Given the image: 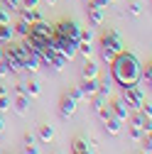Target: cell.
I'll use <instances>...</instances> for the list:
<instances>
[{
	"instance_id": "6da1fadb",
	"label": "cell",
	"mask_w": 152,
	"mask_h": 154,
	"mask_svg": "<svg viewBox=\"0 0 152 154\" xmlns=\"http://www.w3.org/2000/svg\"><path fill=\"white\" fill-rule=\"evenodd\" d=\"M140 76H142V61L132 51L123 49V51H118L116 56H113V61H110V79L120 88L140 83Z\"/></svg>"
},
{
	"instance_id": "7a4b0ae2",
	"label": "cell",
	"mask_w": 152,
	"mask_h": 154,
	"mask_svg": "<svg viewBox=\"0 0 152 154\" xmlns=\"http://www.w3.org/2000/svg\"><path fill=\"white\" fill-rule=\"evenodd\" d=\"M120 100L128 105V110H130V112H138V110L142 108V103H145V88H142V83L125 86V88H123V98H120Z\"/></svg>"
},
{
	"instance_id": "3957f363",
	"label": "cell",
	"mask_w": 152,
	"mask_h": 154,
	"mask_svg": "<svg viewBox=\"0 0 152 154\" xmlns=\"http://www.w3.org/2000/svg\"><path fill=\"white\" fill-rule=\"evenodd\" d=\"M54 32L66 37V39H71V42H79V37H81V27L74 20H62L59 25H54Z\"/></svg>"
},
{
	"instance_id": "277c9868",
	"label": "cell",
	"mask_w": 152,
	"mask_h": 154,
	"mask_svg": "<svg viewBox=\"0 0 152 154\" xmlns=\"http://www.w3.org/2000/svg\"><path fill=\"white\" fill-rule=\"evenodd\" d=\"M101 47L108 49V51H113V54H118V51L125 49V42H123V37H120L116 29H108V32L101 37Z\"/></svg>"
},
{
	"instance_id": "5b68a950",
	"label": "cell",
	"mask_w": 152,
	"mask_h": 154,
	"mask_svg": "<svg viewBox=\"0 0 152 154\" xmlns=\"http://www.w3.org/2000/svg\"><path fill=\"white\" fill-rule=\"evenodd\" d=\"M30 37H37V39H52L54 37V25H49V22H44V20H37V22H32L30 25Z\"/></svg>"
},
{
	"instance_id": "8992f818",
	"label": "cell",
	"mask_w": 152,
	"mask_h": 154,
	"mask_svg": "<svg viewBox=\"0 0 152 154\" xmlns=\"http://www.w3.org/2000/svg\"><path fill=\"white\" fill-rule=\"evenodd\" d=\"M76 105H79V100H76L71 93H66L64 98L59 100V112H62V118H74V115H76Z\"/></svg>"
},
{
	"instance_id": "52a82bcc",
	"label": "cell",
	"mask_w": 152,
	"mask_h": 154,
	"mask_svg": "<svg viewBox=\"0 0 152 154\" xmlns=\"http://www.w3.org/2000/svg\"><path fill=\"white\" fill-rule=\"evenodd\" d=\"M108 108H110V115H113L116 120H120V122L130 120V110H128V105H125L123 100H113Z\"/></svg>"
},
{
	"instance_id": "ba28073f",
	"label": "cell",
	"mask_w": 152,
	"mask_h": 154,
	"mask_svg": "<svg viewBox=\"0 0 152 154\" xmlns=\"http://www.w3.org/2000/svg\"><path fill=\"white\" fill-rule=\"evenodd\" d=\"M3 61H5V66L10 69V73H12V76L22 73V64H20V61H17L15 56H12V51H10V49H5V51H3Z\"/></svg>"
},
{
	"instance_id": "9c48e42d",
	"label": "cell",
	"mask_w": 152,
	"mask_h": 154,
	"mask_svg": "<svg viewBox=\"0 0 152 154\" xmlns=\"http://www.w3.org/2000/svg\"><path fill=\"white\" fill-rule=\"evenodd\" d=\"M81 95L84 98H91V95H96L98 93V79H84V83L79 86Z\"/></svg>"
},
{
	"instance_id": "30bf717a",
	"label": "cell",
	"mask_w": 152,
	"mask_h": 154,
	"mask_svg": "<svg viewBox=\"0 0 152 154\" xmlns=\"http://www.w3.org/2000/svg\"><path fill=\"white\" fill-rule=\"evenodd\" d=\"M103 130L110 134V137H118V134L123 132V122H120V120H116V118H108V120L103 122Z\"/></svg>"
},
{
	"instance_id": "8fae6325",
	"label": "cell",
	"mask_w": 152,
	"mask_h": 154,
	"mask_svg": "<svg viewBox=\"0 0 152 154\" xmlns=\"http://www.w3.org/2000/svg\"><path fill=\"white\" fill-rule=\"evenodd\" d=\"M103 8H98V5H93V3H88V20H91V25H103Z\"/></svg>"
},
{
	"instance_id": "7c38bea8",
	"label": "cell",
	"mask_w": 152,
	"mask_h": 154,
	"mask_svg": "<svg viewBox=\"0 0 152 154\" xmlns=\"http://www.w3.org/2000/svg\"><path fill=\"white\" fill-rule=\"evenodd\" d=\"M71 149H74V154H93V149H91V144H88L86 140H81V137H76V140H74V144H71Z\"/></svg>"
},
{
	"instance_id": "4fadbf2b",
	"label": "cell",
	"mask_w": 152,
	"mask_h": 154,
	"mask_svg": "<svg viewBox=\"0 0 152 154\" xmlns=\"http://www.w3.org/2000/svg\"><path fill=\"white\" fill-rule=\"evenodd\" d=\"M12 39H15L12 25H0V44H10Z\"/></svg>"
},
{
	"instance_id": "5bb4252c",
	"label": "cell",
	"mask_w": 152,
	"mask_h": 154,
	"mask_svg": "<svg viewBox=\"0 0 152 154\" xmlns=\"http://www.w3.org/2000/svg\"><path fill=\"white\" fill-rule=\"evenodd\" d=\"M12 108L20 112V115H27V110H30V98H27V95H17L15 103H12Z\"/></svg>"
},
{
	"instance_id": "9a60e30c",
	"label": "cell",
	"mask_w": 152,
	"mask_h": 154,
	"mask_svg": "<svg viewBox=\"0 0 152 154\" xmlns=\"http://www.w3.org/2000/svg\"><path fill=\"white\" fill-rule=\"evenodd\" d=\"M40 66H42V61L37 59L34 54H30V56H27V61L22 64V71H30V73H37V71H40Z\"/></svg>"
},
{
	"instance_id": "2e32d148",
	"label": "cell",
	"mask_w": 152,
	"mask_h": 154,
	"mask_svg": "<svg viewBox=\"0 0 152 154\" xmlns=\"http://www.w3.org/2000/svg\"><path fill=\"white\" fill-rule=\"evenodd\" d=\"M84 79H98V66L93 64L91 59H86V64H84Z\"/></svg>"
},
{
	"instance_id": "e0dca14e",
	"label": "cell",
	"mask_w": 152,
	"mask_h": 154,
	"mask_svg": "<svg viewBox=\"0 0 152 154\" xmlns=\"http://www.w3.org/2000/svg\"><path fill=\"white\" fill-rule=\"evenodd\" d=\"M12 29H15V37H27V34H30V22L20 20V22L12 25Z\"/></svg>"
},
{
	"instance_id": "ac0fdd59",
	"label": "cell",
	"mask_w": 152,
	"mask_h": 154,
	"mask_svg": "<svg viewBox=\"0 0 152 154\" xmlns=\"http://www.w3.org/2000/svg\"><path fill=\"white\" fill-rule=\"evenodd\" d=\"M54 134H56V132H54L52 125H42V127H40V140H42V142H52Z\"/></svg>"
},
{
	"instance_id": "d6986e66",
	"label": "cell",
	"mask_w": 152,
	"mask_h": 154,
	"mask_svg": "<svg viewBox=\"0 0 152 154\" xmlns=\"http://www.w3.org/2000/svg\"><path fill=\"white\" fill-rule=\"evenodd\" d=\"M76 54H81L84 59H91V56H93V47H91V44H84V42H79V49H76Z\"/></svg>"
},
{
	"instance_id": "ffe728a7",
	"label": "cell",
	"mask_w": 152,
	"mask_h": 154,
	"mask_svg": "<svg viewBox=\"0 0 152 154\" xmlns=\"http://www.w3.org/2000/svg\"><path fill=\"white\" fill-rule=\"evenodd\" d=\"M140 81H142V86H150V83H152V66H150V64L142 66V76H140Z\"/></svg>"
},
{
	"instance_id": "44dd1931",
	"label": "cell",
	"mask_w": 152,
	"mask_h": 154,
	"mask_svg": "<svg viewBox=\"0 0 152 154\" xmlns=\"http://www.w3.org/2000/svg\"><path fill=\"white\" fill-rule=\"evenodd\" d=\"M12 108V103H10V95L5 93V95H0V112H8Z\"/></svg>"
},
{
	"instance_id": "7402d4cb",
	"label": "cell",
	"mask_w": 152,
	"mask_h": 154,
	"mask_svg": "<svg viewBox=\"0 0 152 154\" xmlns=\"http://www.w3.org/2000/svg\"><path fill=\"white\" fill-rule=\"evenodd\" d=\"M40 86L37 83H27V98H40Z\"/></svg>"
},
{
	"instance_id": "603a6c76",
	"label": "cell",
	"mask_w": 152,
	"mask_h": 154,
	"mask_svg": "<svg viewBox=\"0 0 152 154\" xmlns=\"http://www.w3.org/2000/svg\"><path fill=\"white\" fill-rule=\"evenodd\" d=\"M96 115H98V120H103V122H106L108 118H113V115H110V108H108V105L98 108V110H96Z\"/></svg>"
},
{
	"instance_id": "cb8c5ba5",
	"label": "cell",
	"mask_w": 152,
	"mask_h": 154,
	"mask_svg": "<svg viewBox=\"0 0 152 154\" xmlns=\"http://www.w3.org/2000/svg\"><path fill=\"white\" fill-rule=\"evenodd\" d=\"M130 15H142V3H140V0H135V3H130Z\"/></svg>"
},
{
	"instance_id": "d4e9b609",
	"label": "cell",
	"mask_w": 152,
	"mask_h": 154,
	"mask_svg": "<svg viewBox=\"0 0 152 154\" xmlns=\"http://www.w3.org/2000/svg\"><path fill=\"white\" fill-rule=\"evenodd\" d=\"M113 56H116L113 51H108V49H103V47H101V59H103L108 66H110V61H113Z\"/></svg>"
},
{
	"instance_id": "484cf974",
	"label": "cell",
	"mask_w": 152,
	"mask_h": 154,
	"mask_svg": "<svg viewBox=\"0 0 152 154\" xmlns=\"http://www.w3.org/2000/svg\"><path fill=\"white\" fill-rule=\"evenodd\" d=\"M0 25H10V10L0 8Z\"/></svg>"
},
{
	"instance_id": "4316f807",
	"label": "cell",
	"mask_w": 152,
	"mask_h": 154,
	"mask_svg": "<svg viewBox=\"0 0 152 154\" xmlns=\"http://www.w3.org/2000/svg\"><path fill=\"white\" fill-rule=\"evenodd\" d=\"M142 134H145L142 127H135V125H132V130H130V137H132V140H142Z\"/></svg>"
},
{
	"instance_id": "83f0119b",
	"label": "cell",
	"mask_w": 152,
	"mask_h": 154,
	"mask_svg": "<svg viewBox=\"0 0 152 154\" xmlns=\"http://www.w3.org/2000/svg\"><path fill=\"white\" fill-rule=\"evenodd\" d=\"M140 112H142L145 118L150 120V118H152V105H150V103H142V108H140Z\"/></svg>"
},
{
	"instance_id": "f1b7e54d",
	"label": "cell",
	"mask_w": 152,
	"mask_h": 154,
	"mask_svg": "<svg viewBox=\"0 0 152 154\" xmlns=\"http://www.w3.org/2000/svg\"><path fill=\"white\" fill-rule=\"evenodd\" d=\"M5 3H8V10H10V12H17V10H20V0H5Z\"/></svg>"
},
{
	"instance_id": "f546056e",
	"label": "cell",
	"mask_w": 152,
	"mask_h": 154,
	"mask_svg": "<svg viewBox=\"0 0 152 154\" xmlns=\"http://www.w3.org/2000/svg\"><path fill=\"white\" fill-rule=\"evenodd\" d=\"M40 0H20V8H37Z\"/></svg>"
},
{
	"instance_id": "4dcf8cb0",
	"label": "cell",
	"mask_w": 152,
	"mask_h": 154,
	"mask_svg": "<svg viewBox=\"0 0 152 154\" xmlns=\"http://www.w3.org/2000/svg\"><path fill=\"white\" fill-rule=\"evenodd\" d=\"M15 93L17 95H27V83H17L15 86Z\"/></svg>"
},
{
	"instance_id": "1f68e13d",
	"label": "cell",
	"mask_w": 152,
	"mask_h": 154,
	"mask_svg": "<svg viewBox=\"0 0 152 154\" xmlns=\"http://www.w3.org/2000/svg\"><path fill=\"white\" fill-rule=\"evenodd\" d=\"M25 147H32V144H37V137H34V134H25Z\"/></svg>"
},
{
	"instance_id": "d6a6232c",
	"label": "cell",
	"mask_w": 152,
	"mask_h": 154,
	"mask_svg": "<svg viewBox=\"0 0 152 154\" xmlns=\"http://www.w3.org/2000/svg\"><path fill=\"white\" fill-rule=\"evenodd\" d=\"M142 149H145V152H150V149H152V137H150V134L142 140Z\"/></svg>"
},
{
	"instance_id": "836d02e7",
	"label": "cell",
	"mask_w": 152,
	"mask_h": 154,
	"mask_svg": "<svg viewBox=\"0 0 152 154\" xmlns=\"http://www.w3.org/2000/svg\"><path fill=\"white\" fill-rule=\"evenodd\" d=\"M25 154H40V147L32 144V147H25Z\"/></svg>"
},
{
	"instance_id": "e575fe53",
	"label": "cell",
	"mask_w": 152,
	"mask_h": 154,
	"mask_svg": "<svg viewBox=\"0 0 152 154\" xmlns=\"http://www.w3.org/2000/svg\"><path fill=\"white\" fill-rule=\"evenodd\" d=\"M5 132V120H3V112H0V134Z\"/></svg>"
},
{
	"instance_id": "d590c367",
	"label": "cell",
	"mask_w": 152,
	"mask_h": 154,
	"mask_svg": "<svg viewBox=\"0 0 152 154\" xmlns=\"http://www.w3.org/2000/svg\"><path fill=\"white\" fill-rule=\"evenodd\" d=\"M5 93H8V88H5V86H0V95H5Z\"/></svg>"
},
{
	"instance_id": "8d00e7d4",
	"label": "cell",
	"mask_w": 152,
	"mask_h": 154,
	"mask_svg": "<svg viewBox=\"0 0 152 154\" xmlns=\"http://www.w3.org/2000/svg\"><path fill=\"white\" fill-rule=\"evenodd\" d=\"M47 3H49V5H56V3H59V0H47Z\"/></svg>"
},
{
	"instance_id": "74e56055",
	"label": "cell",
	"mask_w": 152,
	"mask_h": 154,
	"mask_svg": "<svg viewBox=\"0 0 152 154\" xmlns=\"http://www.w3.org/2000/svg\"><path fill=\"white\" fill-rule=\"evenodd\" d=\"M103 3H106V5H110V3H116V0H103Z\"/></svg>"
},
{
	"instance_id": "f35d334b",
	"label": "cell",
	"mask_w": 152,
	"mask_h": 154,
	"mask_svg": "<svg viewBox=\"0 0 152 154\" xmlns=\"http://www.w3.org/2000/svg\"><path fill=\"white\" fill-rule=\"evenodd\" d=\"M142 154H150V152H145V149H142Z\"/></svg>"
},
{
	"instance_id": "ab89813d",
	"label": "cell",
	"mask_w": 152,
	"mask_h": 154,
	"mask_svg": "<svg viewBox=\"0 0 152 154\" xmlns=\"http://www.w3.org/2000/svg\"><path fill=\"white\" fill-rule=\"evenodd\" d=\"M88 3H91V0H88Z\"/></svg>"
}]
</instances>
